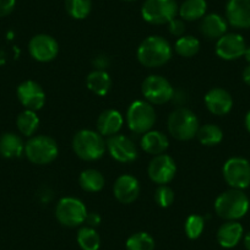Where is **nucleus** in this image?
Returning a JSON list of instances; mask_svg holds the SVG:
<instances>
[{
	"instance_id": "1",
	"label": "nucleus",
	"mask_w": 250,
	"mask_h": 250,
	"mask_svg": "<svg viewBox=\"0 0 250 250\" xmlns=\"http://www.w3.org/2000/svg\"><path fill=\"white\" fill-rule=\"evenodd\" d=\"M172 53V47L166 38L150 36L139 45L136 57L141 65L146 68H160L169 62Z\"/></svg>"
},
{
	"instance_id": "2",
	"label": "nucleus",
	"mask_w": 250,
	"mask_h": 250,
	"mask_svg": "<svg viewBox=\"0 0 250 250\" xmlns=\"http://www.w3.org/2000/svg\"><path fill=\"white\" fill-rule=\"evenodd\" d=\"M249 199L239 189H230L220 194L215 200V211L221 218L237 221L247 215Z\"/></svg>"
},
{
	"instance_id": "3",
	"label": "nucleus",
	"mask_w": 250,
	"mask_h": 250,
	"mask_svg": "<svg viewBox=\"0 0 250 250\" xmlns=\"http://www.w3.org/2000/svg\"><path fill=\"white\" fill-rule=\"evenodd\" d=\"M105 148L107 146L103 140V136L97 131L90 129L78 131L73 138L74 152L83 161L92 162L100 160L104 155Z\"/></svg>"
},
{
	"instance_id": "4",
	"label": "nucleus",
	"mask_w": 250,
	"mask_h": 250,
	"mask_svg": "<svg viewBox=\"0 0 250 250\" xmlns=\"http://www.w3.org/2000/svg\"><path fill=\"white\" fill-rule=\"evenodd\" d=\"M199 119L188 108H178L168 117V130L170 135L180 141L191 140L199 130Z\"/></svg>"
},
{
	"instance_id": "5",
	"label": "nucleus",
	"mask_w": 250,
	"mask_h": 250,
	"mask_svg": "<svg viewBox=\"0 0 250 250\" xmlns=\"http://www.w3.org/2000/svg\"><path fill=\"white\" fill-rule=\"evenodd\" d=\"M57 141L47 135L32 136L25 145V155L35 165H49L58 157Z\"/></svg>"
},
{
	"instance_id": "6",
	"label": "nucleus",
	"mask_w": 250,
	"mask_h": 250,
	"mask_svg": "<svg viewBox=\"0 0 250 250\" xmlns=\"http://www.w3.org/2000/svg\"><path fill=\"white\" fill-rule=\"evenodd\" d=\"M156 123L155 108L147 101H135L126 112V124L135 134H145L152 129Z\"/></svg>"
},
{
	"instance_id": "7",
	"label": "nucleus",
	"mask_w": 250,
	"mask_h": 250,
	"mask_svg": "<svg viewBox=\"0 0 250 250\" xmlns=\"http://www.w3.org/2000/svg\"><path fill=\"white\" fill-rule=\"evenodd\" d=\"M178 10L175 0H146L141 8V16L148 23L165 25L175 19Z\"/></svg>"
},
{
	"instance_id": "8",
	"label": "nucleus",
	"mask_w": 250,
	"mask_h": 250,
	"mask_svg": "<svg viewBox=\"0 0 250 250\" xmlns=\"http://www.w3.org/2000/svg\"><path fill=\"white\" fill-rule=\"evenodd\" d=\"M87 213L85 204L80 199L71 196L60 199L55 208V217L66 227H78L85 223Z\"/></svg>"
},
{
	"instance_id": "9",
	"label": "nucleus",
	"mask_w": 250,
	"mask_h": 250,
	"mask_svg": "<svg viewBox=\"0 0 250 250\" xmlns=\"http://www.w3.org/2000/svg\"><path fill=\"white\" fill-rule=\"evenodd\" d=\"M141 92L151 104H165L173 100L174 88L163 76L150 75L144 80Z\"/></svg>"
},
{
	"instance_id": "10",
	"label": "nucleus",
	"mask_w": 250,
	"mask_h": 250,
	"mask_svg": "<svg viewBox=\"0 0 250 250\" xmlns=\"http://www.w3.org/2000/svg\"><path fill=\"white\" fill-rule=\"evenodd\" d=\"M223 178L233 189L243 190L250 185V163L242 157H232L223 166Z\"/></svg>"
},
{
	"instance_id": "11",
	"label": "nucleus",
	"mask_w": 250,
	"mask_h": 250,
	"mask_svg": "<svg viewBox=\"0 0 250 250\" xmlns=\"http://www.w3.org/2000/svg\"><path fill=\"white\" fill-rule=\"evenodd\" d=\"M148 177L158 185H166L172 182L177 173V166L169 155H157L148 165Z\"/></svg>"
},
{
	"instance_id": "12",
	"label": "nucleus",
	"mask_w": 250,
	"mask_h": 250,
	"mask_svg": "<svg viewBox=\"0 0 250 250\" xmlns=\"http://www.w3.org/2000/svg\"><path fill=\"white\" fill-rule=\"evenodd\" d=\"M107 150L112 158L120 163H130L138 158L136 146L128 136L113 135L109 136L105 143Z\"/></svg>"
},
{
	"instance_id": "13",
	"label": "nucleus",
	"mask_w": 250,
	"mask_h": 250,
	"mask_svg": "<svg viewBox=\"0 0 250 250\" xmlns=\"http://www.w3.org/2000/svg\"><path fill=\"white\" fill-rule=\"evenodd\" d=\"M28 50L31 57L41 62H47L55 59L59 52V44L49 35L41 33L32 37L28 43Z\"/></svg>"
},
{
	"instance_id": "14",
	"label": "nucleus",
	"mask_w": 250,
	"mask_h": 250,
	"mask_svg": "<svg viewBox=\"0 0 250 250\" xmlns=\"http://www.w3.org/2000/svg\"><path fill=\"white\" fill-rule=\"evenodd\" d=\"M18 98L21 104L30 110L42 109L45 103V92L40 83L27 80L18 87Z\"/></svg>"
},
{
	"instance_id": "15",
	"label": "nucleus",
	"mask_w": 250,
	"mask_h": 250,
	"mask_svg": "<svg viewBox=\"0 0 250 250\" xmlns=\"http://www.w3.org/2000/svg\"><path fill=\"white\" fill-rule=\"evenodd\" d=\"M247 45L244 38L237 33H226L216 43V54L223 60H235L244 55Z\"/></svg>"
},
{
	"instance_id": "16",
	"label": "nucleus",
	"mask_w": 250,
	"mask_h": 250,
	"mask_svg": "<svg viewBox=\"0 0 250 250\" xmlns=\"http://www.w3.org/2000/svg\"><path fill=\"white\" fill-rule=\"evenodd\" d=\"M113 194L119 203L125 204V205L134 203L140 194L139 180L130 174L120 175L114 183Z\"/></svg>"
},
{
	"instance_id": "17",
	"label": "nucleus",
	"mask_w": 250,
	"mask_h": 250,
	"mask_svg": "<svg viewBox=\"0 0 250 250\" xmlns=\"http://www.w3.org/2000/svg\"><path fill=\"white\" fill-rule=\"evenodd\" d=\"M226 18L235 28H250V0H228Z\"/></svg>"
},
{
	"instance_id": "18",
	"label": "nucleus",
	"mask_w": 250,
	"mask_h": 250,
	"mask_svg": "<svg viewBox=\"0 0 250 250\" xmlns=\"http://www.w3.org/2000/svg\"><path fill=\"white\" fill-rule=\"evenodd\" d=\"M205 104L212 114L226 115L232 109L233 98L228 91L216 87L205 95Z\"/></svg>"
},
{
	"instance_id": "19",
	"label": "nucleus",
	"mask_w": 250,
	"mask_h": 250,
	"mask_svg": "<svg viewBox=\"0 0 250 250\" xmlns=\"http://www.w3.org/2000/svg\"><path fill=\"white\" fill-rule=\"evenodd\" d=\"M124 124L122 113L115 109H107L101 113L97 119V130L102 136L117 135Z\"/></svg>"
},
{
	"instance_id": "20",
	"label": "nucleus",
	"mask_w": 250,
	"mask_h": 250,
	"mask_svg": "<svg viewBox=\"0 0 250 250\" xmlns=\"http://www.w3.org/2000/svg\"><path fill=\"white\" fill-rule=\"evenodd\" d=\"M243 237V226L237 221H227L223 223L217 232V240L226 249L234 248Z\"/></svg>"
},
{
	"instance_id": "21",
	"label": "nucleus",
	"mask_w": 250,
	"mask_h": 250,
	"mask_svg": "<svg viewBox=\"0 0 250 250\" xmlns=\"http://www.w3.org/2000/svg\"><path fill=\"white\" fill-rule=\"evenodd\" d=\"M200 32L208 40H218L227 32V21L218 14H208L201 20Z\"/></svg>"
},
{
	"instance_id": "22",
	"label": "nucleus",
	"mask_w": 250,
	"mask_h": 250,
	"mask_svg": "<svg viewBox=\"0 0 250 250\" xmlns=\"http://www.w3.org/2000/svg\"><path fill=\"white\" fill-rule=\"evenodd\" d=\"M168 146H169L168 138L161 131L150 130L144 134L141 138V148L150 155H162Z\"/></svg>"
},
{
	"instance_id": "23",
	"label": "nucleus",
	"mask_w": 250,
	"mask_h": 250,
	"mask_svg": "<svg viewBox=\"0 0 250 250\" xmlns=\"http://www.w3.org/2000/svg\"><path fill=\"white\" fill-rule=\"evenodd\" d=\"M25 152V144L14 133H6L0 138V155L5 158L20 157Z\"/></svg>"
},
{
	"instance_id": "24",
	"label": "nucleus",
	"mask_w": 250,
	"mask_h": 250,
	"mask_svg": "<svg viewBox=\"0 0 250 250\" xmlns=\"http://www.w3.org/2000/svg\"><path fill=\"white\" fill-rule=\"evenodd\" d=\"M86 85L91 92L103 97L112 87V79L108 73H105V70H95L86 78Z\"/></svg>"
},
{
	"instance_id": "25",
	"label": "nucleus",
	"mask_w": 250,
	"mask_h": 250,
	"mask_svg": "<svg viewBox=\"0 0 250 250\" xmlns=\"http://www.w3.org/2000/svg\"><path fill=\"white\" fill-rule=\"evenodd\" d=\"M206 10H208L206 0H185L179 6L178 14L184 21H196L206 15Z\"/></svg>"
},
{
	"instance_id": "26",
	"label": "nucleus",
	"mask_w": 250,
	"mask_h": 250,
	"mask_svg": "<svg viewBox=\"0 0 250 250\" xmlns=\"http://www.w3.org/2000/svg\"><path fill=\"white\" fill-rule=\"evenodd\" d=\"M80 187L88 193H97L101 191L104 187V177L102 173L97 169H85L81 172L79 178Z\"/></svg>"
},
{
	"instance_id": "27",
	"label": "nucleus",
	"mask_w": 250,
	"mask_h": 250,
	"mask_svg": "<svg viewBox=\"0 0 250 250\" xmlns=\"http://www.w3.org/2000/svg\"><path fill=\"white\" fill-rule=\"evenodd\" d=\"M16 125L18 129L22 135L32 136L37 131L38 125H40V118L36 114L35 110L25 109L18 115L16 119Z\"/></svg>"
},
{
	"instance_id": "28",
	"label": "nucleus",
	"mask_w": 250,
	"mask_h": 250,
	"mask_svg": "<svg viewBox=\"0 0 250 250\" xmlns=\"http://www.w3.org/2000/svg\"><path fill=\"white\" fill-rule=\"evenodd\" d=\"M196 138L203 145L205 146H215L222 141L223 131L220 126L215 124H205L203 126H199V130L196 133Z\"/></svg>"
},
{
	"instance_id": "29",
	"label": "nucleus",
	"mask_w": 250,
	"mask_h": 250,
	"mask_svg": "<svg viewBox=\"0 0 250 250\" xmlns=\"http://www.w3.org/2000/svg\"><path fill=\"white\" fill-rule=\"evenodd\" d=\"M78 244L83 250H98L101 245V238L98 235L97 230L92 227H83L79 229L78 237Z\"/></svg>"
},
{
	"instance_id": "30",
	"label": "nucleus",
	"mask_w": 250,
	"mask_h": 250,
	"mask_svg": "<svg viewBox=\"0 0 250 250\" xmlns=\"http://www.w3.org/2000/svg\"><path fill=\"white\" fill-rule=\"evenodd\" d=\"M174 49L180 57L191 58L198 54L199 49H200V42L198 38L193 37V36H182L175 42Z\"/></svg>"
},
{
	"instance_id": "31",
	"label": "nucleus",
	"mask_w": 250,
	"mask_h": 250,
	"mask_svg": "<svg viewBox=\"0 0 250 250\" xmlns=\"http://www.w3.org/2000/svg\"><path fill=\"white\" fill-rule=\"evenodd\" d=\"M66 13L75 20L87 18L92 9V0H65Z\"/></svg>"
},
{
	"instance_id": "32",
	"label": "nucleus",
	"mask_w": 250,
	"mask_h": 250,
	"mask_svg": "<svg viewBox=\"0 0 250 250\" xmlns=\"http://www.w3.org/2000/svg\"><path fill=\"white\" fill-rule=\"evenodd\" d=\"M126 250H155V240L148 233L138 232L128 238Z\"/></svg>"
},
{
	"instance_id": "33",
	"label": "nucleus",
	"mask_w": 250,
	"mask_h": 250,
	"mask_svg": "<svg viewBox=\"0 0 250 250\" xmlns=\"http://www.w3.org/2000/svg\"><path fill=\"white\" fill-rule=\"evenodd\" d=\"M204 228H205V220L199 215H190L185 221L184 230L189 239H198L203 234Z\"/></svg>"
},
{
	"instance_id": "34",
	"label": "nucleus",
	"mask_w": 250,
	"mask_h": 250,
	"mask_svg": "<svg viewBox=\"0 0 250 250\" xmlns=\"http://www.w3.org/2000/svg\"><path fill=\"white\" fill-rule=\"evenodd\" d=\"M155 200L161 208H169L173 204V201H174V191L169 187H167V185H160L156 189Z\"/></svg>"
},
{
	"instance_id": "35",
	"label": "nucleus",
	"mask_w": 250,
	"mask_h": 250,
	"mask_svg": "<svg viewBox=\"0 0 250 250\" xmlns=\"http://www.w3.org/2000/svg\"><path fill=\"white\" fill-rule=\"evenodd\" d=\"M168 30L172 33L173 36H177V37H182L184 35L185 31V25L183 22V20L179 19H173L169 23H168Z\"/></svg>"
},
{
	"instance_id": "36",
	"label": "nucleus",
	"mask_w": 250,
	"mask_h": 250,
	"mask_svg": "<svg viewBox=\"0 0 250 250\" xmlns=\"http://www.w3.org/2000/svg\"><path fill=\"white\" fill-rule=\"evenodd\" d=\"M16 5V0H0V18L13 13Z\"/></svg>"
},
{
	"instance_id": "37",
	"label": "nucleus",
	"mask_w": 250,
	"mask_h": 250,
	"mask_svg": "<svg viewBox=\"0 0 250 250\" xmlns=\"http://www.w3.org/2000/svg\"><path fill=\"white\" fill-rule=\"evenodd\" d=\"M86 223H87L88 227H92V228H96L97 226H100L101 223V216L98 215V213L96 212H91V213H87V216H86Z\"/></svg>"
},
{
	"instance_id": "38",
	"label": "nucleus",
	"mask_w": 250,
	"mask_h": 250,
	"mask_svg": "<svg viewBox=\"0 0 250 250\" xmlns=\"http://www.w3.org/2000/svg\"><path fill=\"white\" fill-rule=\"evenodd\" d=\"M93 64L96 65L97 70H105V68H108V59L104 55H100V57H96V59L93 60Z\"/></svg>"
},
{
	"instance_id": "39",
	"label": "nucleus",
	"mask_w": 250,
	"mask_h": 250,
	"mask_svg": "<svg viewBox=\"0 0 250 250\" xmlns=\"http://www.w3.org/2000/svg\"><path fill=\"white\" fill-rule=\"evenodd\" d=\"M243 80L247 85L250 86V65H248L243 71Z\"/></svg>"
},
{
	"instance_id": "40",
	"label": "nucleus",
	"mask_w": 250,
	"mask_h": 250,
	"mask_svg": "<svg viewBox=\"0 0 250 250\" xmlns=\"http://www.w3.org/2000/svg\"><path fill=\"white\" fill-rule=\"evenodd\" d=\"M244 245L247 250H250V232L244 237Z\"/></svg>"
},
{
	"instance_id": "41",
	"label": "nucleus",
	"mask_w": 250,
	"mask_h": 250,
	"mask_svg": "<svg viewBox=\"0 0 250 250\" xmlns=\"http://www.w3.org/2000/svg\"><path fill=\"white\" fill-rule=\"evenodd\" d=\"M245 126H247L248 131L250 133V110L247 113V115H245Z\"/></svg>"
},
{
	"instance_id": "42",
	"label": "nucleus",
	"mask_w": 250,
	"mask_h": 250,
	"mask_svg": "<svg viewBox=\"0 0 250 250\" xmlns=\"http://www.w3.org/2000/svg\"><path fill=\"white\" fill-rule=\"evenodd\" d=\"M244 57L247 59L248 62H250V47H248L244 52Z\"/></svg>"
},
{
	"instance_id": "43",
	"label": "nucleus",
	"mask_w": 250,
	"mask_h": 250,
	"mask_svg": "<svg viewBox=\"0 0 250 250\" xmlns=\"http://www.w3.org/2000/svg\"><path fill=\"white\" fill-rule=\"evenodd\" d=\"M124 1H134V0H124Z\"/></svg>"
}]
</instances>
